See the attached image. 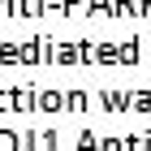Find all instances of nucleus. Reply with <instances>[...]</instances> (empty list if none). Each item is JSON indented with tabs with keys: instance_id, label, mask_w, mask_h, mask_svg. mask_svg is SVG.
Listing matches in <instances>:
<instances>
[]
</instances>
